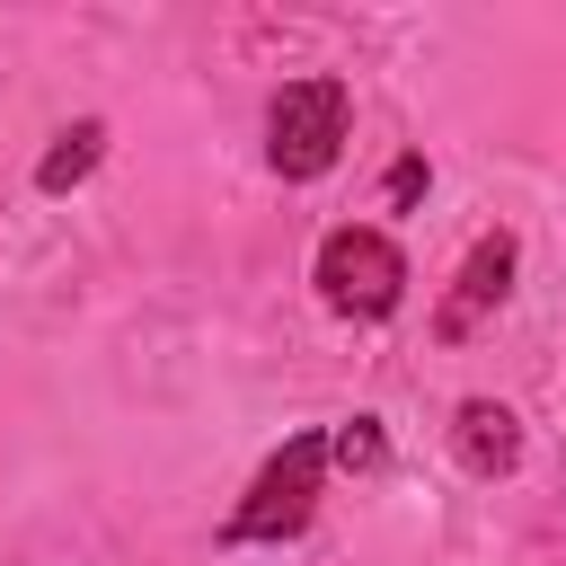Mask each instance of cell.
Returning <instances> with one entry per match:
<instances>
[{
	"mask_svg": "<svg viewBox=\"0 0 566 566\" xmlns=\"http://www.w3.org/2000/svg\"><path fill=\"white\" fill-rule=\"evenodd\" d=\"M345 150V88L336 80H292L265 106V159L274 177H327Z\"/></svg>",
	"mask_w": 566,
	"mask_h": 566,
	"instance_id": "1",
	"label": "cell"
},
{
	"mask_svg": "<svg viewBox=\"0 0 566 566\" xmlns=\"http://www.w3.org/2000/svg\"><path fill=\"white\" fill-rule=\"evenodd\" d=\"M318 292L345 318H389L398 292H407V256L380 230H327L318 239Z\"/></svg>",
	"mask_w": 566,
	"mask_h": 566,
	"instance_id": "2",
	"label": "cell"
},
{
	"mask_svg": "<svg viewBox=\"0 0 566 566\" xmlns=\"http://www.w3.org/2000/svg\"><path fill=\"white\" fill-rule=\"evenodd\" d=\"M318 469H327V433L283 442V451L265 460V478L248 486V504L230 513L221 539H292V531L310 522V504H318Z\"/></svg>",
	"mask_w": 566,
	"mask_h": 566,
	"instance_id": "3",
	"label": "cell"
},
{
	"mask_svg": "<svg viewBox=\"0 0 566 566\" xmlns=\"http://www.w3.org/2000/svg\"><path fill=\"white\" fill-rule=\"evenodd\" d=\"M460 460H469L478 478H504V469L522 460V424H513L495 398H469V407H460Z\"/></svg>",
	"mask_w": 566,
	"mask_h": 566,
	"instance_id": "4",
	"label": "cell"
},
{
	"mask_svg": "<svg viewBox=\"0 0 566 566\" xmlns=\"http://www.w3.org/2000/svg\"><path fill=\"white\" fill-rule=\"evenodd\" d=\"M504 283H513V239H478V256H469V274H460V301L442 310V336H469L478 310L504 301Z\"/></svg>",
	"mask_w": 566,
	"mask_h": 566,
	"instance_id": "5",
	"label": "cell"
},
{
	"mask_svg": "<svg viewBox=\"0 0 566 566\" xmlns=\"http://www.w3.org/2000/svg\"><path fill=\"white\" fill-rule=\"evenodd\" d=\"M97 142H106L97 124H71V133H62V142L44 150V168H35V186H44V195H62V186H80V177L97 168Z\"/></svg>",
	"mask_w": 566,
	"mask_h": 566,
	"instance_id": "6",
	"label": "cell"
},
{
	"mask_svg": "<svg viewBox=\"0 0 566 566\" xmlns=\"http://www.w3.org/2000/svg\"><path fill=\"white\" fill-rule=\"evenodd\" d=\"M380 451H389V442H380V424H371V416H354V424L327 442V460H345V469H380Z\"/></svg>",
	"mask_w": 566,
	"mask_h": 566,
	"instance_id": "7",
	"label": "cell"
},
{
	"mask_svg": "<svg viewBox=\"0 0 566 566\" xmlns=\"http://www.w3.org/2000/svg\"><path fill=\"white\" fill-rule=\"evenodd\" d=\"M416 195H424V159H398L389 168V203H416Z\"/></svg>",
	"mask_w": 566,
	"mask_h": 566,
	"instance_id": "8",
	"label": "cell"
}]
</instances>
